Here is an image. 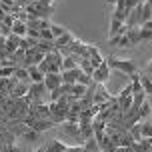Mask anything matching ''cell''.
<instances>
[{"instance_id": "1", "label": "cell", "mask_w": 152, "mask_h": 152, "mask_svg": "<svg viewBox=\"0 0 152 152\" xmlns=\"http://www.w3.org/2000/svg\"><path fill=\"white\" fill-rule=\"evenodd\" d=\"M108 64V68L110 70H120V72H124V74H134V72H138V66L134 60H128V58H116V56H108V58H104Z\"/></svg>"}, {"instance_id": "2", "label": "cell", "mask_w": 152, "mask_h": 152, "mask_svg": "<svg viewBox=\"0 0 152 152\" xmlns=\"http://www.w3.org/2000/svg\"><path fill=\"white\" fill-rule=\"evenodd\" d=\"M108 78H110V68H108L106 60H104L100 66L94 68V72H92V80H94L96 84H106Z\"/></svg>"}, {"instance_id": "3", "label": "cell", "mask_w": 152, "mask_h": 152, "mask_svg": "<svg viewBox=\"0 0 152 152\" xmlns=\"http://www.w3.org/2000/svg\"><path fill=\"white\" fill-rule=\"evenodd\" d=\"M42 60H44V54L40 52L36 46H34V48H28V50H26V60H24L26 68H28V66H38V64H40Z\"/></svg>"}, {"instance_id": "4", "label": "cell", "mask_w": 152, "mask_h": 152, "mask_svg": "<svg viewBox=\"0 0 152 152\" xmlns=\"http://www.w3.org/2000/svg\"><path fill=\"white\" fill-rule=\"evenodd\" d=\"M128 30V26L120 20H114L110 18V30H108V38H114V36H122V34H126Z\"/></svg>"}, {"instance_id": "5", "label": "cell", "mask_w": 152, "mask_h": 152, "mask_svg": "<svg viewBox=\"0 0 152 152\" xmlns=\"http://www.w3.org/2000/svg\"><path fill=\"white\" fill-rule=\"evenodd\" d=\"M64 150H66V144L58 138H52L44 146H40V152H64Z\"/></svg>"}, {"instance_id": "6", "label": "cell", "mask_w": 152, "mask_h": 152, "mask_svg": "<svg viewBox=\"0 0 152 152\" xmlns=\"http://www.w3.org/2000/svg\"><path fill=\"white\" fill-rule=\"evenodd\" d=\"M112 18H114V20H120V22L126 24V20H128V10H126V6H124V0H118V2L114 4Z\"/></svg>"}, {"instance_id": "7", "label": "cell", "mask_w": 152, "mask_h": 152, "mask_svg": "<svg viewBox=\"0 0 152 152\" xmlns=\"http://www.w3.org/2000/svg\"><path fill=\"white\" fill-rule=\"evenodd\" d=\"M62 84V74H46L44 76V86H46V90L50 92V90H54V88H58Z\"/></svg>"}, {"instance_id": "8", "label": "cell", "mask_w": 152, "mask_h": 152, "mask_svg": "<svg viewBox=\"0 0 152 152\" xmlns=\"http://www.w3.org/2000/svg\"><path fill=\"white\" fill-rule=\"evenodd\" d=\"M88 60L92 62V66H94V68H96V66H100V64L104 62V58H102L100 50L94 44H88Z\"/></svg>"}, {"instance_id": "9", "label": "cell", "mask_w": 152, "mask_h": 152, "mask_svg": "<svg viewBox=\"0 0 152 152\" xmlns=\"http://www.w3.org/2000/svg\"><path fill=\"white\" fill-rule=\"evenodd\" d=\"M80 72H82L80 66H76V68H72V70H64V72H62V82L64 84H76Z\"/></svg>"}, {"instance_id": "10", "label": "cell", "mask_w": 152, "mask_h": 152, "mask_svg": "<svg viewBox=\"0 0 152 152\" xmlns=\"http://www.w3.org/2000/svg\"><path fill=\"white\" fill-rule=\"evenodd\" d=\"M72 42H74V34L66 30L62 36H58L56 40H54V48H58V50H60V48H66V46H70Z\"/></svg>"}, {"instance_id": "11", "label": "cell", "mask_w": 152, "mask_h": 152, "mask_svg": "<svg viewBox=\"0 0 152 152\" xmlns=\"http://www.w3.org/2000/svg\"><path fill=\"white\" fill-rule=\"evenodd\" d=\"M28 88H30V82H18L14 86V90L10 92V96L14 100H18V98H24L26 94H28Z\"/></svg>"}, {"instance_id": "12", "label": "cell", "mask_w": 152, "mask_h": 152, "mask_svg": "<svg viewBox=\"0 0 152 152\" xmlns=\"http://www.w3.org/2000/svg\"><path fill=\"white\" fill-rule=\"evenodd\" d=\"M44 58H46L48 62H50V66H58V68L62 70V60H64V56L60 54V50H56V48H54L52 52H48V54H46Z\"/></svg>"}, {"instance_id": "13", "label": "cell", "mask_w": 152, "mask_h": 152, "mask_svg": "<svg viewBox=\"0 0 152 152\" xmlns=\"http://www.w3.org/2000/svg\"><path fill=\"white\" fill-rule=\"evenodd\" d=\"M108 44H110V46H116V48H132V44H130V40H128V36H126V34L108 38Z\"/></svg>"}, {"instance_id": "14", "label": "cell", "mask_w": 152, "mask_h": 152, "mask_svg": "<svg viewBox=\"0 0 152 152\" xmlns=\"http://www.w3.org/2000/svg\"><path fill=\"white\" fill-rule=\"evenodd\" d=\"M86 90H88V86H84V84H72L70 86V96H74L76 100H82L86 96Z\"/></svg>"}, {"instance_id": "15", "label": "cell", "mask_w": 152, "mask_h": 152, "mask_svg": "<svg viewBox=\"0 0 152 152\" xmlns=\"http://www.w3.org/2000/svg\"><path fill=\"white\" fill-rule=\"evenodd\" d=\"M130 148H132V152H150L152 150V144H150V140H148V138H142V140H136Z\"/></svg>"}, {"instance_id": "16", "label": "cell", "mask_w": 152, "mask_h": 152, "mask_svg": "<svg viewBox=\"0 0 152 152\" xmlns=\"http://www.w3.org/2000/svg\"><path fill=\"white\" fill-rule=\"evenodd\" d=\"M126 36H128L132 48H134L136 44H140V42H142V40H140V26H132V28H128V30H126Z\"/></svg>"}, {"instance_id": "17", "label": "cell", "mask_w": 152, "mask_h": 152, "mask_svg": "<svg viewBox=\"0 0 152 152\" xmlns=\"http://www.w3.org/2000/svg\"><path fill=\"white\" fill-rule=\"evenodd\" d=\"M18 48H20V36H16V34L6 36V50H8V52L14 54Z\"/></svg>"}, {"instance_id": "18", "label": "cell", "mask_w": 152, "mask_h": 152, "mask_svg": "<svg viewBox=\"0 0 152 152\" xmlns=\"http://www.w3.org/2000/svg\"><path fill=\"white\" fill-rule=\"evenodd\" d=\"M28 76H30V82H44V72H40L38 66H28Z\"/></svg>"}, {"instance_id": "19", "label": "cell", "mask_w": 152, "mask_h": 152, "mask_svg": "<svg viewBox=\"0 0 152 152\" xmlns=\"http://www.w3.org/2000/svg\"><path fill=\"white\" fill-rule=\"evenodd\" d=\"M26 32H28V26H26V22H22V20H16V22L12 24V34L24 38V36H26Z\"/></svg>"}, {"instance_id": "20", "label": "cell", "mask_w": 152, "mask_h": 152, "mask_svg": "<svg viewBox=\"0 0 152 152\" xmlns=\"http://www.w3.org/2000/svg\"><path fill=\"white\" fill-rule=\"evenodd\" d=\"M22 138L26 142H36L38 138H40V132H36V130L30 128V126H26V128L22 130Z\"/></svg>"}, {"instance_id": "21", "label": "cell", "mask_w": 152, "mask_h": 152, "mask_svg": "<svg viewBox=\"0 0 152 152\" xmlns=\"http://www.w3.org/2000/svg\"><path fill=\"white\" fill-rule=\"evenodd\" d=\"M14 78L18 82H30V76H28V68H22V66H18L14 68ZM32 84V82H30Z\"/></svg>"}, {"instance_id": "22", "label": "cell", "mask_w": 152, "mask_h": 152, "mask_svg": "<svg viewBox=\"0 0 152 152\" xmlns=\"http://www.w3.org/2000/svg\"><path fill=\"white\" fill-rule=\"evenodd\" d=\"M36 48L40 50V52L44 54H48V52H52L54 50V42H50V40H38V44H36Z\"/></svg>"}, {"instance_id": "23", "label": "cell", "mask_w": 152, "mask_h": 152, "mask_svg": "<svg viewBox=\"0 0 152 152\" xmlns=\"http://www.w3.org/2000/svg\"><path fill=\"white\" fill-rule=\"evenodd\" d=\"M148 20H152V8H150V2H144L142 4V14H140V22L144 24L148 22ZM140 24V26H142Z\"/></svg>"}, {"instance_id": "24", "label": "cell", "mask_w": 152, "mask_h": 152, "mask_svg": "<svg viewBox=\"0 0 152 152\" xmlns=\"http://www.w3.org/2000/svg\"><path fill=\"white\" fill-rule=\"evenodd\" d=\"M140 84H142V90L146 94L152 96V76H146V74H140Z\"/></svg>"}, {"instance_id": "25", "label": "cell", "mask_w": 152, "mask_h": 152, "mask_svg": "<svg viewBox=\"0 0 152 152\" xmlns=\"http://www.w3.org/2000/svg\"><path fill=\"white\" fill-rule=\"evenodd\" d=\"M80 70H82L84 74H88V76H92V72H94V66H92V62L88 60V58H80Z\"/></svg>"}, {"instance_id": "26", "label": "cell", "mask_w": 152, "mask_h": 152, "mask_svg": "<svg viewBox=\"0 0 152 152\" xmlns=\"http://www.w3.org/2000/svg\"><path fill=\"white\" fill-rule=\"evenodd\" d=\"M150 114H152V108H150V104H148V100H144V102L140 104V108H138V118L142 120V118L150 116Z\"/></svg>"}, {"instance_id": "27", "label": "cell", "mask_w": 152, "mask_h": 152, "mask_svg": "<svg viewBox=\"0 0 152 152\" xmlns=\"http://www.w3.org/2000/svg\"><path fill=\"white\" fill-rule=\"evenodd\" d=\"M36 44H38V40H34V38H28V36L20 38V48H22V50H28V48H34Z\"/></svg>"}, {"instance_id": "28", "label": "cell", "mask_w": 152, "mask_h": 152, "mask_svg": "<svg viewBox=\"0 0 152 152\" xmlns=\"http://www.w3.org/2000/svg\"><path fill=\"white\" fill-rule=\"evenodd\" d=\"M140 134H142V138H152V122L140 124Z\"/></svg>"}, {"instance_id": "29", "label": "cell", "mask_w": 152, "mask_h": 152, "mask_svg": "<svg viewBox=\"0 0 152 152\" xmlns=\"http://www.w3.org/2000/svg\"><path fill=\"white\" fill-rule=\"evenodd\" d=\"M14 76V66H0V78H10Z\"/></svg>"}, {"instance_id": "30", "label": "cell", "mask_w": 152, "mask_h": 152, "mask_svg": "<svg viewBox=\"0 0 152 152\" xmlns=\"http://www.w3.org/2000/svg\"><path fill=\"white\" fill-rule=\"evenodd\" d=\"M50 32H52L54 40H56L58 36H62V34L66 32V28H62V26H58V24H50Z\"/></svg>"}, {"instance_id": "31", "label": "cell", "mask_w": 152, "mask_h": 152, "mask_svg": "<svg viewBox=\"0 0 152 152\" xmlns=\"http://www.w3.org/2000/svg\"><path fill=\"white\" fill-rule=\"evenodd\" d=\"M92 82H94V80H92V76H88V74H84V72H80V76H78V84H84V86H90Z\"/></svg>"}, {"instance_id": "32", "label": "cell", "mask_w": 152, "mask_h": 152, "mask_svg": "<svg viewBox=\"0 0 152 152\" xmlns=\"http://www.w3.org/2000/svg\"><path fill=\"white\" fill-rule=\"evenodd\" d=\"M40 40H50V42H54V36H52V32H50V28L48 30H40Z\"/></svg>"}, {"instance_id": "33", "label": "cell", "mask_w": 152, "mask_h": 152, "mask_svg": "<svg viewBox=\"0 0 152 152\" xmlns=\"http://www.w3.org/2000/svg\"><path fill=\"white\" fill-rule=\"evenodd\" d=\"M138 4H140L138 0H124V6H126V10H128V12H132V10H134Z\"/></svg>"}, {"instance_id": "34", "label": "cell", "mask_w": 152, "mask_h": 152, "mask_svg": "<svg viewBox=\"0 0 152 152\" xmlns=\"http://www.w3.org/2000/svg\"><path fill=\"white\" fill-rule=\"evenodd\" d=\"M38 68H40V72H44V74H48V72H50V62H48V60L44 58V60H42L40 64H38Z\"/></svg>"}, {"instance_id": "35", "label": "cell", "mask_w": 152, "mask_h": 152, "mask_svg": "<svg viewBox=\"0 0 152 152\" xmlns=\"http://www.w3.org/2000/svg\"><path fill=\"white\" fill-rule=\"evenodd\" d=\"M26 36H28V38H34V40H40V30H36V28H28Z\"/></svg>"}, {"instance_id": "36", "label": "cell", "mask_w": 152, "mask_h": 152, "mask_svg": "<svg viewBox=\"0 0 152 152\" xmlns=\"http://www.w3.org/2000/svg\"><path fill=\"white\" fill-rule=\"evenodd\" d=\"M16 20H18V18H16L14 14H6V18H4V22H2V24H6V26H10V28H12V24H14Z\"/></svg>"}, {"instance_id": "37", "label": "cell", "mask_w": 152, "mask_h": 152, "mask_svg": "<svg viewBox=\"0 0 152 152\" xmlns=\"http://www.w3.org/2000/svg\"><path fill=\"white\" fill-rule=\"evenodd\" d=\"M64 152H84V146L82 144H78V146H66V150H64Z\"/></svg>"}, {"instance_id": "38", "label": "cell", "mask_w": 152, "mask_h": 152, "mask_svg": "<svg viewBox=\"0 0 152 152\" xmlns=\"http://www.w3.org/2000/svg\"><path fill=\"white\" fill-rule=\"evenodd\" d=\"M120 96H132V86H130V84H128V86H124V90L120 92Z\"/></svg>"}, {"instance_id": "39", "label": "cell", "mask_w": 152, "mask_h": 152, "mask_svg": "<svg viewBox=\"0 0 152 152\" xmlns=\"http://www.w3.org/2000/svg\"><path fill=\"white\" fill-rule=\"evenodd\" d=\"M6 152H24V150H20V148H18V146H14V144H10L6 148Z\"/></svg>"}, {"instance_id": "40", "label": "cell", "mask_w": 152, "mask_h": 152, "mask_svg": "<svg viewBox=\"0 0 152 152\" xmlns=\"http://www.w3.org/2000/svg\"><path fill=\"white\" fill-rule=\"evenodd\" d=\"M108 4H110V6H114V4H116V2H118V0H106Z\"/></svg>"}, {"instance_id": "41", "label": "cell", "mask_w": 152, "mask_h": 152, "mask_svg": "<svg viewBox=\"0 0 152 152\" xmlns=\"http://www.w3.org/2000/svg\"><path fill=\"white\" fill-rule=\"evenodd\" d=\"M148 72H150V74H152V60L148 62Z\"/></svg>"}, {"instance_id": "42", "label": "cell", "mask_w": 152, "mask_h": 152, "mask_svg": "<svg viewBox=\"0 0 152 152\" xmlns=\"http://www.w3.org/2000/svg\"><path fill=\"white\" fill-rule=\"evenodd\" d=\"M34 2H40V0H28V4H34Z\"/></svg>"}, {"instance_id": "43", "label": "cell", "mask_w": 152, "mask_h": 152, "mask_svg": "<svg viewBox=\"0 0 152 152\" xmlns=\"http://www.w3.org/2000/svg\"><path fill=\"white\" fill-rule=\"evenodd\" d=\"M148 104H150V108H152V96H150V98H148Z\"/></svg>"}, {"instance_id": "44", "label": "cell", "mask_w": 152, "mask_h": 152, "mask_svg": "<svg viewBox=\"0 0 152 152\" xmlns=\"http://www.w3.org/2000/svg\"><path fill=\"white\" fill-rule=\"evenodd\" d=\"M148 2H150V8H152V0H148Z\"/></svg>"}, {"instance_id": "45", "label": "cell", "mask_w": 152, "mask_h": 152, "mask_svg": "<svg viewBox=\"0 0 152 152\" xmlns=\"http://www.w3.org/2000/svg\"><path fill=\"white\" fill-rule=\"evenodd\" d=\"M150 122H152V118H150Z\"/></svg>"}]
</instances>
